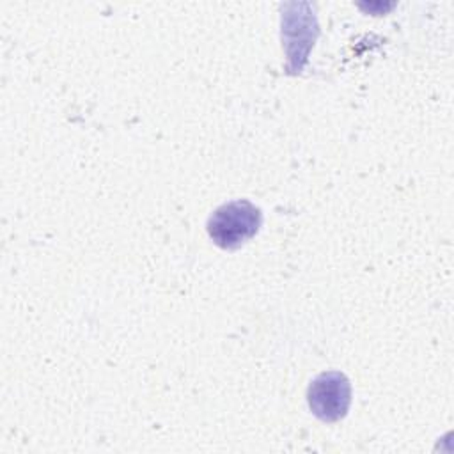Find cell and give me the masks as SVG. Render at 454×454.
<instances>
[{
  "label": "cell",
  "mask_w": 454,
  "mask_h": 454,
  "mask_svg": "<svg viewBox=\"0 0 454 454\" xmlns=\"http://www.w3.org/2000/svg\"><path fill=\"white\" fill-rule=\"evenodd\" d=\"M261 223V209L247 199H238L218 206L207 218L206 229L216 247L236 250L259 232Z\"/></svg>",
  "instance_id": "cell-1"
},
{
  "label": "cell",
  "mask_w": 454,
  "mask_h": 454,
  "mask_svg": "<svg viewBox=\"0 0 454 454\" xmlns=\"http://www.w3.org/2000/svg\"><path fill=\"white\" fill-rule=\"evenodd\" d=\"M310 411L323 422H337L346 417L351 404V383L340 371L317 374L307 388Z\"/></svg>",
  "instance_id": "cell-2"
},
{
  "label": "cell",
  "mask_w": 454,
  "mask_h": 454,
  "mask_svg": "<svg viewBox=\"0 0 454 454\" xmlns=\"http://www.w3.org/2000/svg\"><path fill=\"white\" fill-rule=\"evenodd\" d=\"M300 9H301V4H296L298 12H289L298 30H294L286 20H282V35L286 37V50L289 51L293 44H296L293 55L289 57L291 73H296L303 67L307 60V53L317 35L316 18L310 12H300Z\"/></svg>",
  "instance_id": "cell-3"
}]
</instances>
